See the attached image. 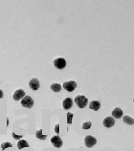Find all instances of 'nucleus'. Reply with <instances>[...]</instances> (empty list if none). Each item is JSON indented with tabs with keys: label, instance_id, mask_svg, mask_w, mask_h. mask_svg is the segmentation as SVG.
<instances>
[{
	"label": "nucleus",
	"instance_id": "obj_1",
	"mask_svg": "<svg viewBox=\"0 0 134 151\" xmlns=\"http://www.w3.org/2000/svg\"><path fill=\"white\" fill-rule=\"evenodd\" d=\"M74 102L77 104L78 108H84L87 105L88 103V99L84 96V95H78L75 99H74Z\"/></svg>",
	"mask_w": 134,
	"mask_h": 151
},
{
	"label": "nucleus",
	"instance_id": "obj_2",
	"mask_svg": "<svg viewBox=\"0 0 134 151\" xmlns=\"http://www.w3.org/2000/svg\"><path fill=\"white\" fill-rule=\"evenodd\" d=\"M21 105L23 107H24V108H32L33 105H34V101H33V99H32L31 96L26 95V96H24V97L22 99Z\"/></svg>",
	"mask_w": 134,
	"mask_h": 151
},
{
	"label": "nucleus",
	"instance_id": "obj_3",
	"mask_svg": "<svg viewBox=\"0 0 134 151\" xmlns=\"http://www.w3.org/2000/svg\"><path fill=\"white\" fill-rule=\"evenodd\" d=\"M62 87L67 91L72 92V91H74V90L76 89V87H77V83H76V82H74V81L65 82L63 83Z\"/></svg>",
	"mask_w": 134,
	"mask_h": 151
},
{
	"label": "nucleus",
	"instance_id": "obj_4",
	"mask_svg": "<svg viewBox=\"0 0 134 151\" xmlns=\"http://www.w3.org/2000/svg\"><path fill=\"white\" fill-rule=\"evenodd\" d=\"M53 64H54V65H55V67H56L57 69H62L65 67V65H66V61H65V60L64 58L59 57V58H57V59L54 60Z\"/></svg>",
	"mask_w": 134,
	"mask_h": 151
},
{
	"label": "nucleus",
	"instance_id": "obj_5",
	"mask_svg": "<svg viewBox=\"0 0 134 151\" xmlns=\"http://www.w3.org/2000/svg\"><path fill=\"white\" fill-rule=\"evenodd\" d=\"M96 142H97L96 138L92 137V136H87L85 138V145L88 148H91V147L94 146Z\"/></svg>",
	"mask_w": 134,
	"mask_h": 151
},
{
	"label": "nucleus",
	"instance_id": "obj_6",
	"mask_svg": "<svg viewBox=\"0 0 134 151\" xmlns=\"http://www.w3.org/2000/svg\"><path fill=\"white\" fill-rule=\"evenodd\" d=\"M51 143L53 144V146L56 148H61L63 145L62 142V140L58 136H55V137H53L51 138Z\"/></svg>",
	"mask_w": 134,
	"mask_h": 151
},
{
	"label": "nucleus",
	"instance_id": "obj_7",
	"mask_svg": "<svg viewBox=\"0 0 134 151\" xmlns=\"http://www.w3.org/2000/svg\"><path fill=\"white\" fill-rule=\"evenodd\" d=\"M24 96H25V92H24V91L22 90V89H20V90H17V91L14 93L13 99L15 100V101H18L20 99H23Z\"/></svg>",
	"mask_w": 134,
	"mask_h": 151
},
{
	"label": "nucleus",
	"instance_id": "obj_8",
	"mask_svg": "<svg viewBox=\"0 0 134 151\" xmlns=\"http://www.w3.org/2000/svg\"><path fill=\"white\" fill-rule=\"evenodd\" d=\"M115 125V119L112 117H108L104 120V125L106 128H112Z\"/></svg>",
	"mask_w": 134,
	"mask_h": 151
},
{
	"label": "nucleus",
	"instance_id": "obj_9",
	"mask_svg": "<svg viewBox=\"0 0 134 151\" xmlns=\"http://www.w3.org/2000/svg\"><path fill=\"white\" fill-rule=\"evenodd\" d=\"M29 86L32 90L36 91L40 88V82L37 78H32L29 82Z\"/></svg>",
	"mask_w": 134,
	"mask_h": 151
},
{
	"label": "nucleus",
	"instance_id": "obj_10",
	"mask_svg": "<svg viewBox=\"0 0 134 151\" xmlns=\"http://www.w3.org/2000/svg\"><path fill=\"white\" fill-rule=\"evenodd\" d=\"M63 108L65 110H69L70 108H72L73 106V100L70 99V98H66V99L63 101Z\"/></svg>",
	"mask_w": 134,
	"mask_h": 151
},
{
	"label": "nucleus",
	"instance_id": "obj_11",
	"mask_svg": "<svg viewBox=\"0 0 134 151\" xmlns=\"http://www.w3.org/2000/svg\"><path fill=\"white\" fill-rule=\"evenodd\" d=\"M112 116L115 117L116 119H120V118H121L122 116H123V111L121 110V108H115L112 112Z\"/></svg>",
	"mask_w": 134,
	"mask_h": 151
},
{
	"label": "nucleus",
	"instance_id": "obj_12",
	"mask_svg": "<svg viewBox=\"0 0 134 151\" xmlns=\"http://www.w3.org/2000/svg\"><path fill=\"white\" fill-rule=\"evenodd\" d=\"M100 106H101V104L99 101H92L89 104V108L91 109H93L94 111H98L100 108Z\"/></svg>",
	"mask_w": 134,
	"mask_h": 151
},
{
	"label": "nucleus",
	"instance_id": "obj_13",
	"mask_svg": "<svg viewBox=\"0 0 134 151\" xmlns=\"http://www.w3.org/2000/svg\"><path fill=\"white\" fill-rule=\"evenodd\" d=\"M17 147L19 150H22L24 147H29V145H28V143L25 140H20L17 143Z\"/></svg>",
	"mask_w": 134,
	"mask_h": 151
},
{
	"label": "nucleus",
	"instance_id": "obj_14",
	"mask_svg": "<svg viewBox=\"0 0 134 151\" xmlns=\"http://www.w3.org/2000/svg\"><path fill=\"white\" fill-rule=\"evenodd\" d=\"M123 121L129 125H134V119L132 117H129V116H125L123 118Z\"/></svg>",
	"mask_w": 134,
	"mask_h": 151
},
{
	"label": "nucleus",
	"instance_id": "obj_15",
	"mask_svg": "<svg viewBox=\"0 0 134 151\" xmlns=\"http://www.w3.org/2000/svg\"><path fill=\"white\" fill-rule=\"evenodd\" d=\"M50 87H51L53 91H54V92H60L62 86H61L60 84H58V83H53L52 85L50 86Z\"/></svg>",
	"mask_w": 134,
	"mask_h": 151
},
{
	"label": "nucleus",
	"instance_id": "obj_16",
	"mask_svg": "<svg viewBox=\"0 0 134 151\" xmlns=\"http://www.w3.org/2000/svg\"><path fill=\"white\" fill-rule=\"evenodd\" d=\"M36 138H39V139H41V140H45L47 136L46 135H42V130H39L36 132Z\"/></svg>",
	"mask_w": 134,
	"mask_h": 151
},
{
	"label": "nucleus",
	"instance_id": "obj_17",
	"mask_svg": "<svg viewBox=\"0 0 134 151\" xmlns=\"http://www.w3.org/2000/svg\"><path fill=\"white\" fill-rule=\"evenodd\" d=\"M73 117H74V115L72 113H70V112L67 113V123L69 125L72 124V118H73Z\"/></svg>",
	"mask_w": 134,
	"mask_h": 151
},
{
	"label": "nucleus",
	"instance_id": "obj_18",
	"mask_svg": "<svg viewBox=\"0 0 134 151\" xmlns=\"http://www.w3.org/2000/svg\"><path fill=\"white\" fill-rule=\"evenodd\" d=\"M91 127V122H90V121H89V122H86V123H84L83 125H82V129L85 130L89 129Z\"/></svg>",
	"mask_w": 134,
	"mask_h": 151
},
{
	"label": "nucleus",
	"instance_id": "obj_19",
	"mask_svg": "<svg viewBox=\"0 0 134 151\" xmlns=\"http://www.w3.org/2000/svg\"><path fill=\"white\" fill-rule=\"evenodd\" d=\"M7 147H12V145L9 142H5V143H3L2 146H1V148L3 149V150H4Z\"/></svg>",
	"mask_w": 134,
	"mask_h": 151
},
{
	"label": "nucleus",
	"instance_id": "obj_20",
	"mask_svg": "<svg viewBox=\"0 0 134 151\" xmlns=\"http://www.w3.org/2000/svg\"><path fill=\"white\" fill-rule=\"evenodd\" d=\"M3 97V92L2 90H0V99H2Z\"/></svg>",
	"mask_w": 134,
	"mask_h": 151
},
{
	"label": "nucleus",
	"instance_id": "obj_21",
	"mask_svg": "<svg viewBox=\"0 0 134 151\" xmlns=\"http://www.w3.org/2000/svg\"><path fill=\"white\" fill-rule=\"evenodd\" d=\"M133 103H134V99H133Z\"/></svg>",
	"mask_w": 134,
	"mask_h": 151
}]
</instances>
